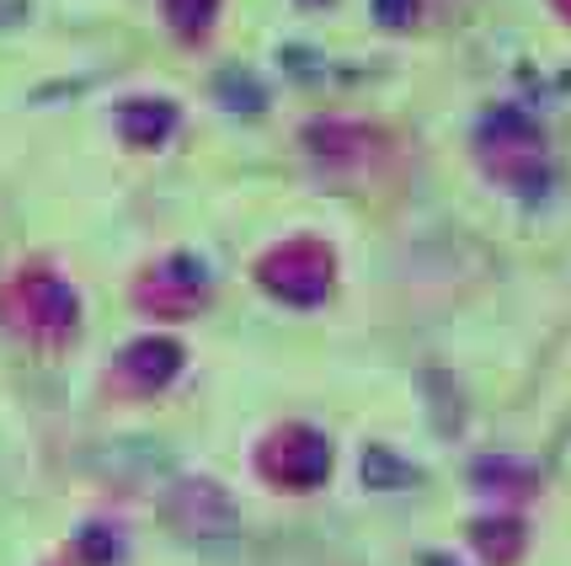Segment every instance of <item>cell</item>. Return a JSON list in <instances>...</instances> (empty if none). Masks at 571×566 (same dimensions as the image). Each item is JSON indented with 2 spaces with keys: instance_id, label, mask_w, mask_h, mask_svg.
<instances>
[{
  "instance_id": "cell-1",
  "label": "cell",
  "mask_w": 571,
  "mask_h": 566,
  "mask_svg": "<svg viewBox=\"0 0 571 566\" xmlns=\"http://www.w3.org/2000/svg\"><path fill=\"white\" fill-rule=\"evenodd\" d=\"M214 6H219V0H166V11H172V22H181V28L193 32V38H198V32L209 28Z\"/></svg>"
},
{
  "instance_id": "cell-2",
  "label": "cell",
  "mask_w": 571,
  "mask_h": 566,
  "mask_svg": "<svg viewBox=\"0 0 571 566\" xmlns=\"http://www.w3.org/2000/svg\"><path fill=\"white\" fill-rule=\"evenodd\" d=\"M412 6H417V0H374V17H380V22H395V28H406V22H412Z\"/></svg>"
}]
</instances>
